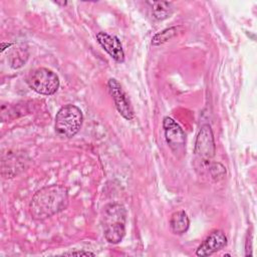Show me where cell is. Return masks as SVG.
Instances as JSON below:
<instances>
[{"label": "cell", "instance_id": "cell-4", "mask_svg": "<svg viewBox=\"0 0 257 257\" xmlns=\"http://www.w3.org/2000/svg\"><path fill=\"white\" fill-rule=\"evenodd\" d=\"M27 83L32 90L39 94L52 95L58 90L59 78L52 70L40 67L30 73Z\"/></svg>", "mask_w": 257, "mask_h": 257}, {"label": "cell", "instance_id": "cell-12", "mask_svg": "<svg viewBox=\"0 0 257 257\" xmlns=\"http://www.w3.org/2000/svg\"><path fill=\"white\" fill-rule=\"evenodd\" d=\"M177 31H178L177 27H170V28H167V29L157 33L152 39V44L157 46V45L167 42L168 40L172 39L174 36L177 35Z\"/></svg>", "mask_w": 257, "mask_h": 257}, {"label": "cell", "instance_id": "cell-8", "mask_svg": "<svg viewBox=\"0 0 257 257\" xmlns=\"http://www.w3.org/2000/svg\"><path fill=\"white\" fill-rule=\"evenodd\" d=\"M227 245V237L221 230H213L196 250L197 256H210Z\"/></svg>", "mask_w": 257, "mask_h": 257}, {"label": "cell", "instance_id": "cell-14", "mask_svg": "<svg viewBox=\"0 0 257 257\" xmlns=\"http://www.w3.org/2000/svg\"><path fill=\"white\" fill-rule=\"evenodd\" d=\"M62 255L64 256H94V253L88 252V251H71V252H65Z\"/></svg>", "mask_w": 257, "mask_h": 257}, {"label": "cell", "instance_id": "cell-3", "mask_svg": "<svg viewBox=\"0 0 257 257\" xmlns=\"http://www.w3.org/2000/svg\"><path fill=\"white\" fill-rule=\"evenodd\" d=\"M82 121L83 115L80 108L69 103L62 106L57 111L54 128L59 137L70 139L79 132Z\"/></svg>", "mask_w": 257, "mask_h": 257}, {"label": "cell", "instance_id": "cell-10", "mask_svg": "<svg viewBox=\"0 0 257 257\" xmlns=\"http://www.w3.org/2000/svg\"><path fill=\"white\" fill-rule=\"evenodd\" d=\"M190 226V220L185 211H177L173 213L170 219L171 231L176 235H182L187 232Z\"/></svg>", "mask_w": 257, "mask_h": 257}, {"label": "cell", "instance_id": "cell-7", "mask_svg": "<svg viewBox=\"0 0 257 257\" xmlns=\"http://www.w3.org/2000/svg\"><path fill=\"white\" fill-rule=\"evenodd\" d=\"M195 153L204 162H209L215 156L216 146L213 132L209 124L201 126L196 138Z\"/></svg>", "mask_w": 257, "mask_h": 257}, {"label": "cell", "instance_id": "cell-6", "mask_svg": "<svg viewBox=\"0 0 257 257\" xmlns=\"http://www.w3.org/2000/svg\"><path fill=\"white\" fill-rule=\"evenodd\" d=\"M107 87L113 99L114 106L120 113V115L127 120L133 119L135 116L134 109L128 99V96L126 95L120 83L115 78H109L107 82Z\"/></svg>", "mask_w": 257, "mask_h": 257}, {"label": "cell", "instance_id": "cell-1", "mask_svg": "<svg viewBox=\"0 0 257 257\" xmlns=\"http://www.w3.org/2000/svg\"><path fill=\"white\" fill-rule=\"evenodd\" d=\"M67 205V189L61 185H49L33 195L29 204V213L34 220H44L63 211Z\"/></svg>", "mask_w": 257, "mask_h": 257}, {"label": "cell", "instance_id": "cell-9", "mask_svg": "<svg viewBox=\"0 0 257 257\" xmlns=\"http://www.w3.org/2000/svg\"><path fill=\"white\" fill-rule=\"evenodd\" d=\"M96 40L111 58H113L118 63L123 62L124 52L122 45L116 36L100 31L96 34Z\"/></svg>", "mask_w": 257, "mask_h": 257}, {"label": "cell", "instance_id": "cell-2", "mask_svg": "<svg viewBox=\"0 0 257 257\" xmlns=\"http://www.w3.org/2000/svg\"><path fill=\"white\" fill-rule=\"evenodd\" d=\"M126 212L122 205L113 203L104 208L102 217L103 234L107 242L111 244L119 243L125 234Z\"/></svg>", "mask_w": 257, "mask_h": 257}, {"label": "cell", "instance_id": "cell-13", "mask_svg": "<svg viewBox=\"0 0 257 257\" xmlns=\"http://www.w3.org/2000/svg\"><path fill=\"white\" fill-rule=\"evenodd\" d=\"M245 255L246 256H252V234L248 232L245 242Z\"/></svg>", "mask_w": 257, "mask_h": 257}, {"label": "cell", "instance_id": "cell-5", "mask_svg": "<svg viewBox=\"0 0 257 257\" xmlns=\"http://www.w3.org/2000/svg\"><path fill=\"white\" fill-rule=\"evenodd\" d=\"M165 139L175 154L183 153L186 147V134L172 117L165 116L163 119Z\"/></svg>", "mask_w": 257, "mask_h": 257}, {"label": "cell", "instance_id": "cell-11", "mask_svg": "<svg viewBox=\"0 0 257 257\" xmlns=\"http://www.w3.org/2000/svg\"><path fill=\"white\" fill-rule=\"evenodd\" d=\"M152 4V15L157 20H165L173 14V4L168 1H154Z\"/></svg>", "mask_w": 257, "mask_h": 257}]
</instances>
